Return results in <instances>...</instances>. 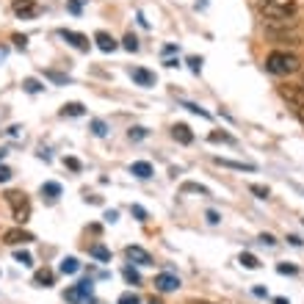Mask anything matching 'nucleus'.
I'll use <instances>...</instances> for the list:
<instances>
[{"instance_id": "f257e3e1", "label": "nucleus", "mask_w": 304, "mask_h": 304, "mask_svg": "<svg viewBox=\"0 0 304 304\" xmlns=\"http://www.w3.org/2000/svg\"><path fill=\"white\" fill-rule=\"evenodd\" d=\"M302 69V58L296 53H288V50H274L266 56V72L271 75H279V78H288V75H296Z\"/></svg>"}, {"instance_id": "f03ea898", "label": "nucleus", "mask_w": 304, "mask_h": 304, "mask_svg": "<svg viewBox=\"0 0 304 304\" xmlns=\"http://www.w3.org/2000/svg\"><path fill=\"white\" fill-rule=\"evenodd\" d=\"M257 8H260L263 22H274L282 17L299 14V0H263V3H257Z\"/></svg>"}, {"instance_id": "7ed1b4c3", "label": "nucleus", "mask_w": 304, "mask_h": 304, "mask_svg": "<svg viewBox=\"0 0 304 304\" xmlns=\"http://www.w3.org/2000/svg\"><path fill=\"white\" fill-rule=\"evenodd\" d=\"M6 202L11 205V213H14V221L17 224H25V221L31 219V202L25 194L20 191H8L6 194Z\"/></svg>"}, {"instance_id": "20e7f679", "label": "nucleus", "mask_w": 304, "mask_h": 304, "mask_svg": "<svg viewBox=\"0 0 304 304\" xmlns=\"http://www.w3.org/2000/svg\"><path fill=\"white\" fill-rule=\"evenodd\" d=\"M279 94H282V100H288L296 111H304V80L302 83H293V86H282Z\"/></svg>"}, {"instance_id": "39448f33", "label": "nucleus", "mask_w": 304, "mask_h": 304, "mask_svg": "<svg viewBox=\"0 0 304 304\" xmlns=\"http://www.w3.org/2000/svg\"><path fill=\"white\" fill-rule=\"evenodd\" d=\"M31 240H34V235L28 230H22V227H14V230L3 233V243L6 246H20V243H31Z\"/></svg>"}, {"instance_id": "423d86ee", "label": "nucleus", "mask_w": 304, "mask_h": 304, "mask_svg": "<svg viewBox=\"0 0 304 304\" xmlns=\"http://www.w3.org/2000/svg\"><path fill=\"white\" fill-rule=\"evenodd\" d=\"M263 28H266V34H271V31H299V14L282 17V20L274 22H263Z\"/></svg>"}, {"instance_id": "0eeeda50", "label": "nucleus", "mask_w": 304, "mask_h": 304, "mask_svg": "<svg viewBox=\"0 0 304 304\" xmlns=\"http://www.w3.org/2000/svg\"><path fill=\"white\" fill-rule=\"evenodd\" d=\"M92 296V279H86V282H78L75 288L64 290V299L67 302H83V299Z\"/></svg>"}, {"instance_id": "6e6552de", "label": "nucleus", "mask_w": 304, "mask_h": 304, "mask_svg": "<svg viewBox=\"0 0 304 304\" xmlns=\"http://www.w3.org/2000/svg\"><path fill=\"white\" fill-rule=\"evenodd\" d=\"M155 288L161 290V293H171V290L180 288V276L169 274V271H163V274L155 276Z\"/></svg>"}, {"instance_id": "1a4fd4ad", "label": "nucleus", "mask_w": 304, "mask_h": 304, "mask_svg": "<svg viewBox=\"0 0 304 304\" xmlns=\"http://www.w3.org/2000/svg\"><path fill=\"white\" fill-rule=\"evenodd\" d=\"M269 36L276 44H290V47L302 44V34H299V31H271Z\"/></svg>"}, {"instance_id": "9d476101", "label": "nucleus", "mask_w": 304, "mask_h": 304, "mask_svg": "<svg viewBox=\"0 0 304 304\" xmlns=\"http://www.w3.org/2000/svg\"><path fill=\"white\" fill-rule=\"evenodd\" d=\"M130 78H133V83H138V86H144V89H149V86H155V72H149V69H144V67H133L130 69Z\"/></svg>"}, {"instance_id": "9b49d317", "label": "nucleus", "mask_w": 304, "mask_h": 304, "mask_svg": "<svg viewBox=\"0 0 304 304\" xmlns=\"http://www.w3.org/2000/svg\"><path fill=\"white\" fill-rule=\"evenodd\" d=\"M125 255H128V260L135 263V266H152V255H149L147 249H141V246H128L125 249Z\"/></svg>"}, {"instance_id": "f8f14e48", "label": "nucleus", "mask_w": 304, "mask_h": 304, "mask_svg": "<svg viewBox=\"0 0 304 304\" xmlns=\"http://www.w3.org/2000/svg\"><path fill=\"white\" fill-rule=\"evenodd\" d=\"M14 14L20 17V20H34V17L39 14V6H36L34 0H17V3H14Z\"/></svg>"}, {"instance_id": "ddd939ff", "label": "nucleus", "mask_w": 304, "mask_h": 304, "mask_svg": "<svg viewBox=\"0 0 304 304\" xmlns=\"http://www.w3.org/2000/svg\"><path fill=\"white\" fill-rule=\"evenodd\" d=\"M58 34L64 36V39H67V42H69L75 50H89V47H92V42H89V36L78 34V31H67V28H64V31H58Z\"/></svg>"}, {"instance_id": "4468645a", "label": "nucleus", "mask_w": 304, "mask_h": 304, "mask_svg": "<svg viewBox=\"0 0 304 304\" xmlns=\"http://www.w3.org/2000/svg\"><path fill=\"white\" fill-rule=\"evenodd\" d=\"M94 42H97V47L102 50V53H113V50L119 47V44H116V39H113L108 31H97V34H94Z\"/></svg>"}, {"instance_id": "2eb2a0df", "label": "nucleus", "mask_w": 304, "mask_h": 304, "mask_svg": "<svg viewBox=\"0 0 304 304\" xmlns=\"http://www.w3.org/2000/svg\"><path fill=\"white\" fill-rule=\"evenodd\" d=\"M213 163H219V166H227V169H235V171H255V169H257L255 163H243V161H230V158H213Z\"/></svg>"}, {"instance_id": "dca6fc26", "label": "nucleus", "mask_w": 304, "mask_h": 304, "mask_svg": "<svg viewBox=\"0 0 304 304\" xmlns=\"http://www.w3.org/2000/svg\"><path fill=\"white\" fill-rule=\"evenodd\" d=\"M130 174H135L138 180H149V177L155 174V169H152L149 161H135L133 166H130Z\"/></svg>"}, {"instance_id": "f3484780", "label": "nucleus", "mask_w": 304, "mask_h": 304, "mask_svg": "<svg viewBox=\"0 0 304 304\" xmlns=\"http://www.w3.org/2000/svg\"><path fill=\"white\" fill-rule=\"evenodd\" d=\"M171 135H174V141L185 144V147H188V144L194 141V133H191V128H188V125H183V122H180V125H174V128H171Z\"/></svg>"}, {"instance_id": "a211bd4d", "label": "nucleus", "mask_w": 304, "mask_h": 304, "mask_svg": "<svg viewBox=\"0 0 304 304\" xmlns=\"http://www.w3.org/2000/svg\"><path fill=\"white\" fill-rule=\"evenodd\" d=\"M53 279H56V274H53L50 269H39L34 274V285H39V288H50V285H53Z\"/></svg>"}, {"instance_id": "6ab92c4d", "label": "nucleus", "mask_w": 304, "mask_h": 304, "mask_svg": "<svg viewBox=\"0 0 304 304\" xmlns=\"http://www.w3.org/2000/svg\"><path fill=\"white\" fill-rule=\"evenodd\" d=\"M238 263L243 266V269H249V271H255V269H260V260H257L252 252H240V257H238Z\"/></svg>"}, {"instance_id": "aec40b11", "label": "nucleus", "mask_w": 304, "mask_h": 304, "mask_svg": "<svg viewBox=\"0 0 304 304\" xmlns=\"http://www.w3.org/2000/svg\"><path fill=\"white\" fill-rule=\"evenodd\" d=\"M89 255H92V257H97L100 263H108V260H111V252H108V249L102 246V243H94V246L89 249Z\"/></svg>"}, {"instance_id": "412c9836", "label": "nucleus", "mask_w": 304, "mask_h": 304, "mask_svg": "<svg viewBox=\"0 0 304 304\" xmlns=\"http://www.w3.org/2000/svg\"><path fill=\"white\" fill-rule=\"evenodd\" d=\"M86 108L80 105V102H67L64 108H61V116H83Z\"/></svg>"}, {"instance_id": "4be33fe9", "label": "nucleus", "mask_w": 304, "mask_h": 304, "mask_svg": "<svg viewBox=\"0 0 304 304\" xmlns=\"http://www.w3.org/2000/svg\"><path fill=\"white\" fill-rule=\"evenodd\" d=\"M42 197H47L50 202L58 199V197H61V185H58V183H44L42 185Z\"/></svg>"}, {"instance_id": "5701e85b", "label": "nucleus", "mask_w": 304, "mask_h": 304, "mask_svg": "<svg viewBox=\"0 0 304 304\" xmlns=\"http://www.w3.org/2000/svg\"><path fill=\"white\" fill-rule=\"evenodd\" d=\"M58 269H61V274H75L80 269V263H78V257H64Z\"/></svg>"}, {"instance_id": "b1692460", "label": "nucleus", "mask_w": 304, "mask_h": 304, "mask_svg": "<svg viewBox=\"0 0 304 304\" xmlns=\"http://www.w3.org/2000/svg\"><path fill=\"white\" fill-rule=\"evenodd\" d=\"M183 194H202V197H207V188L205 185H199V183H183Z\"/></svg>"}, {"instance_id": "393cba45", "label": "nucleus", "mask_w": 304, "mask_h": 304, "mask_svg": "<svg viewBox=\"0 0 304 304\" xmlns=\"http://www.w3.org/2000/svg\"><path fill=\"white\" fill-rule=\"evenodd\" d=\"M122 274H125V279H128L130 285H141V274H138L133 266H125V271H122Z\"/></svg>"}, {"instance_id": "a878e982", "label": "nucleus", "mask_w": 304, "mask_h": 304, "mask_svg": "<svg viewBox=\"0 0 304 304\" xmlns=\"http://www.w3.org/2000/svg\"><path fill=\"white\" fill-rule=\"evenodd\" d=\"M122 47L128 50V53H135V50H138V39H135L133 34H128L125 39H122Z\"/></svg>"}, {"instance_id": "bb28decb", "label": "nucleus", "mask_w": 304, "mask_h": 304, "mask_svg": "<svg viewBox=\"0 0 304 304\" xmlns=\"http://www.w3.org/2000/svg\"><path fill=\"white\" fill-rule=\"evenodd\" d=\"M147 133H149L147 128H130L128 130V138H130V141H141V138H147Z\"/></svg>"}, {"instance_id": "cd10ccee", "label": "nucleus", "mask_w": 304, "mask_h": 304, "mask_svg": "<svg viewBox=\"0 0 304 304\" xmlns=\"http://www.w3.org/2000/svg\"><path fill=\"white\" fill-rule=\"evenodd\" d=\"M14 260L22 263V266H34V255H31V252H22V249L14 252Z\"/></svg>"}, {"instance_id": "c85d7f7f", "label": "nucleus", "mask_w": 304, "mask_h": 304, "mask_svg": "<svg viewBox=\"0 0 304 304\" xmlns=\"http://www.w3.org/2000/svg\"><path fill=\"white\" fill-rule=\"evenodd\" d=\"M210 141L213 144H233V135H230V133H219V130H213V133H210Z\"/></svg>"}, {"instance_id": "c756f323", "label": "nucleus", "mask_w": 304, "mask_h": 304, "mask_svg": "<svg viewBox=\"0 0 304 304\" xmlns=\"http://www.w3.org/2000/svg\"><path fill=\"white\" fill-rule=\"evenodd\" d=\"M92 133L102 138V135L108 133V125H105V122H102V119H94V122H92Z\"/></svg>"}, {"instance_id": "7c9ffc66", "label": "nucleus", "mask_w": 304, "mask_h": 304, "mask_svg": "<svg viewBox=\"0 0 304 304\" xmlns=\"http://www.w3.org/2000/svg\"><path fill=\"white\" fill-rule=\"evenodd\" d=\"M116 304H141V299L135 296L133 290H128V293H122V296H119V302H116Z\"/></svg>"}, {"instance_id": "2f4dec72", "label": "nucleus", "mask_w": 304, "mask_h": 304, "mask_svg": "<svg viewBox=\"0 0 304 304\" xmlns=\"http://www.w3.org/2000/svg\"><path fill=\"white\" fill-rule=\"evenodd\" d=\"M249 191H252V194H257L260 199H269V194H271L269 188H266V185H257V183H255V185H249Z\"/></svg>"}, {"instance_id": "473e14b6", "label": "nucleus", "mask_w": 304, "mask_h": 304, "mask_svg": "<svg viewBox=\"0 0 304 304\" xmlns=\"http://www.w3.org/2000/svg\"><path fill=\"white\" fill-rule=\"evenodd\" d=\"M22 86H25V92H31V94H36L39 89H42V83H39V80H34V78H28Z\"/></svg>"}, {"instance_id": "72a5a7b5", "label": "nucleus", "mask_w": 304, "mask_h": 304, "mask_svg": "<svg viewBox=\"0 0 304 304\" xmlns=\"http://www.w3.org/2000/svg\"><path fill=\"white\" fill-rule=\"evenodd\" d=\"M130 213H133L138 221H147V210H144L141 205H130Z\"/></svg>"}, {"instance_id": "f704fd0d", "label": "nucleus", "mask_w": 304, "mask_h": 304, "mask_svg": "<svg viewBox=\"0 0 304 304\" xmlns=\"http://www.w3.org/2000/svg\"><path fill=\"white\" fill-rule=\"evenodd\" d=\"M276 271H279V274H290V276H293V274H299V269H296V266H288V263H279V266H276Z\"/></svg>"}, {"instance_id": "c9c22d12", "label": "nucleus", "mask_w": 304, "mask_h": 304, "mask_svg": "<svg viewBox=\"0 0 304 304\" xmlns=\"http://www.w3.org/2000/svg\"><path fill=\"white\" fill-rule=\"evenodd\" d=\"M44 75H47L50 80H56V83H61V86H67V83H69V78H67V75H58V72H44Z\"/></svg>"}, {"instance_id": "e433bc0d", "label": "nucleus", "mask_w": 304, "mask_h": 304, "mask_svg": "<svg viewBox=\"0 0 304 304\" xmlns=\"http://www.w3.org/2000/svg\"><path fill=\"white\" fill-rule=\"evenodd\" d=\"M185 108H188L191 113H199V116H205V119H210V113H207V111H202V108H199V105H194V102H185Z\"/></svg>"}, {"instance_id": "4c0bfd02", "label": "nucleus", "mask_w": 304, "mask_h": 304, "mask_svg": "<svg viewBox=\"0 0 304 304\" xmlns=\"http://www.w3.org/2000/svg\"><path fill=\"white\" fill-rule=\"evenodd\" d=\"M64 166H69L72 171H80V161H78V158H64Z\"/></svg>"}, {"instance_id": "58836bf2", "label": "nucleus", "mask_w": 304, "mask_h": 304, "mask_svg": "<svg viewBox=\"0 0 304 304\" xmlns=\"http://www.w3.org/2000/svg\"><path fill=\"white\" fill-rule=\"evenodd\" d=\"M11 180V169L8 166H0V183H8Z\"/></svg>"}, {"instance_id": "ea45409f", "label": "nucleus", "mask_w": 304, "mask_h": 304, "mask_svg": "<svg viewBox=\"0 0 304 304\" xmlns=\"http://www.w3.org/2000/svg\"><path fill=\"white\" fill-rule=\"evenodd\" d=\"M67 8H69L72 14H80V8H83V6H80V0H69V3H67Z\"/></svg>"}, {"instance_id": "a19ab883", "label": "nucleus", "mask_w": 304, "mask_h": 304, "mask_svg": "<svg viewBox=\"0 0 304 304\" xmlns=\"http://www.w3.org/2000/svg\"><path fill=\"white\" fill-rule=\"evenodd\" d=\"M260 240L266 243V246H276V238H274V235H269V233H263V235H260Z\"/></svg>"}, {"instance_id": "79ce46f5", "label": "nucleus", "mask_w": 304, "mask_h": 304, "mask_svg": "<svg viewBox=\"0 0 304 304\" xmlns=\"http://www.w3.org/2000/svg\"><path fill=\"white\" fill-rule=\"evenodd\" d=\"M188 64H191L194 72H199V69H202V58H188Z\"/></svg>"}, {"instance_id": "37998d69", "label": "nucleus", "mask_w": 304, "mask_h": 304, "mask_svg": "<svg viewBox=\"0 0 304 304\" xmlns=\"http://www.w3.org/2000/svg\"><path fill=\"white\" fill-rule=\"evenodd\" d=\"M207 221H210V224H219V221H221V216H219L216 210H207Z\"/></svg>"}, {"instance_id": "c03bdc74", "label": "nucleus", "mask_w": 304, "mask_h": 304, "mask_svg": "<svg viewBox=\"0 0 304 304\" xmlns=\"http://www.w3.org/2000/svg\"><path fill=\"white\" fill-rule=\"evenodd\" d=\"M252 293H255V296H269V290H266V288H263V285H255V288H252Z\"/></svg>"}, {"instance_id": "a18cd8bd", "label": "nucleus", "mask_w": 304, "mask_h": 304, "mask_svg": "<svg viewBox=\"0 0 304 304\" xmlns=\"http://www.w3.org/2000/svg\"><path fill=\"white\" fill-rule=\"evenodd\" d=\"M288 240H290V246H302V243H304L299 235H288Z\"/></svg>"}, {"instance_id": "49530a36", "label": "nucleus", "mask_w": 304, "mask_h": 304, "mask_svg": "<svg viewBox=\"0 0 304 304\" xmlns=\"http://www.w3.org/2000/svg\"><path fill=\"white\" fill-rule=\"evenodd\" d=\"M116 219H119V213H116V210H108V213H105V221H111V224H113Z\"/></svg>"}, {"instance_id": "de8ad7c7", "label": "nucleus", "mask_w": 304, "mask_h": 304, "mask_svg": "<svg viewBox=\"0 0 304 304\" xmlns=\"http://www.w3.org/2000/svg\"><path fill=\"white\" fill-rule=\"evenodd\" d=\"M14 42H17V47H25V42H28V39H25V36H20V34H17V36H14Z\"/></svg>"}, {"instance_id": "09e8293b", "label": "nucleus", "mask_w": 304, "mask_h": 304, "mask_svg": "<svg viewBox=\"0 0 304 304\" xmlns=\"http://www.w3.org/2000/svg\"><path fill=\"white\" fill-rule=\"evenodd\" d=\"M274 304H290V302H288V299H282V296H276V299H274Z\"/></svg>"}, {"instance_id": "8fccbe9b", "label": "nucleus", "mask_w": 304, "mask_h": 304, "mask_svg": "<svg viewBox=\"0 0 304 304\" xmlns=\"http://www.w3.org/2000/svg\"><path fill=\"white\" fill-rule=\"evenodd\" d=\"M6 53H8L6 47H0V61H3V58H6Z\"/></svg>"}, {"instance_id": "3c124183", "label": "nucleus", "mask_w": 304, "mask_h": 304, "mask_svg": "<svg viewBox=\"0 0 304 304\" xmlns=\"http://www.w3.org/2000/svg\"><path fill=\"white\" fill-rule=\"evenodd\" d=\"M3 158H6V149H0V161H3Z\"/></svg>"}, {"instance_id": "603ef678", "label": "nucleus", "mask_w": 304, "mask_h": 304, "mask_svg": "<svg viewBox=\"0 0 304 304\" xmlns=\"http://www.w3.org/2000/svg\"><path fill=\"white\" fill-rule=\"evenodd\" d=\"M299 116H302V122H304V111H299Z\"/></svg>"}, {"instance_id": "864d4df0", "label": "nucleus", "mask_w": 304, "mask_h": 304, "mask_svg": "<svg viewBox=\"0 0 304 304\" xmlns=\"http://www.w3.org/2000/svg\"><path fill=\"white\" fill-rule=\"evenodd\" d=\"M257 3H263V0H257Z\"/></svg>"}, {"instance_id": "5fc2aeb1", "label": "nucleus", "mask_w": 304, "mask_h": 304, "mask_svg": "<svg viewBox=\"0 0 304 304\" xmlns=\"http://www.w3.org/2000/svg\"><path fill=\"white\" fill-rule=\"evenodd\" d=\"M152 304H158V302H152Z\"/></svg>"}]
</instances>
